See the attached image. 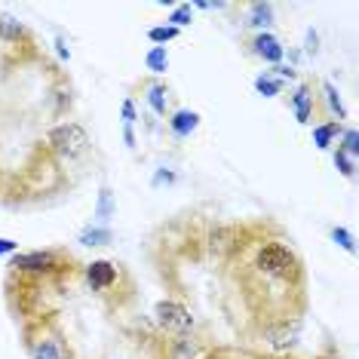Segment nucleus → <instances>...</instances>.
<instances>
[{
  "instance_id": "nucleus-7",
  "label": "nucleus",
  "mask_w": 359,
  "mask_h": 359,
  "mask_svg": "<svg viewBox=\"0 0 359 359\" xmlns=\"http://www.w3.org/2000/svg\"><path fill=\"white\" fill-rule=\"evenodd\" d=\"M40 144H43V148L50 151L59 163H77L83 154H89V148H93V142H89V133L77 123V120L55 123Z\"/></svg>"
},
{
  "instance_id": "nucleus-1",
  "label": "nucleus",
  "mask_w": 359,
  "mask_h": 359,
  "mask_svg": "<svg viewBox=\"0 0 359 359\" xmlns=\"http://www.w3.org/2000/svg\"><path fill=\"white\" fill-rule=\"evenodd\" d=\"M218 280L224 313L243 338H258L280 320L307 316V264L273 218L236 222V243L218 264Z\"/></svg>"
},
{
  "instance_id": "nucleus-3",
  "label": "nucleus",
  "mask_w": 359,
  "mask_h": 359,
  "mask_svg": "<svg viewBox=\"0 0 359 359\" xmlns=\"http://www.w3.org/2000/svg\"><path fill=\"white\" fill-rule=\"evenodd\" d=\"M80 280L86 283V289L93 292L95 301L108 313H123L135 301V276L120 261H108V258L89 261V264H83Z\"/></svg>"
},
{
  "instance_id": "nucleus-5",
  "label": "nucleus",
  "mask_w": 359,
  "mask_h": 359,
  "mask_svg": "<svg viewBox=\"0 0 359 359\" xmlns=\"http://www.w3.org/2000/svg\"><path fill=\"white\" fill-rule=\"evenodd\" d=\"M19 187V194L10 203H28V200H40V197H50V194L62 191L65 184V172H62V163L53 157L43 144H37L31 151L28 163L22 166L19 175H13L10 182H4V187Z\"/></svg>"
},
{
  "instance_id": "nucleus-14",
  "label": "nucleus",
  "mask_w": 359,
  "mask_h": 359,
  "mask_svg": "<svg viewBox=\"0 0 359 359\" xmlns=\"http://www.w3.org/2000/svg\"><path fill=\"white\" fill-rule=\"evenodd\" d=\"M138 89L144 93V102H148V111L154 114V117L166 120L169 114H172V89H169L166 80L144 77L142 83H138Z\"/></svg>"
},
{
  "instance_id": "nucleus-18",
  "label": "nucleus",
  "mask_w": 359,
  "mask_h": 359,
  "mask_svg": "<svg viewBox=\"0 0 359 359\" xmlns=\"http://www.w3.org/2000/svg\"><path fill=\"white\" fill-rule=\"evenodd\" d=\"M166 123H169V133H172L178 142H184V138H191L200 129V114L197 111H187V108H175L166 117Z\"/></svg>"
},
{
  "instance_id": "nucleus-22",
  "label": "nucleus",
  "mask_w": 359,
  "mask_h": 359,
  "mask_svg": "<svg viewBox=\"0 0 359 359\" xmlns=\"http://www.w3.org/2000/svg\"><path fill=\"white\" fill-rule=\"evenodd\" d=\"M283 86L285 83H283L280 77H273L271 71H264V74L255 77V89H258V95H264V99H273V95H280Z\"/></svg>"
},
{
  "instance_id": "nucleus-23",
  "label": "nucleus",
  "mask_w": 359,
  "mask_h": 359,
  "mask_svg": "<svg viewBox=\"0 0 359 359\" xmlns=\"http://www.w3.org/2000/svg\"><path fill=\"white\" fill-rule=\"evenodd\" d=\"M332 160H334V166H338V172L344 175L347 182H353V178H356V169H359V157H350V154L332 148Z\"/></svg>"
},
{
  "instance_id": "nucleus-26",
  "label": "nucleus",
  "mask_w": 359,
  "mask_h": 359,
  "mask_svg": "<svg viewBox=\"0 0 359 359\" xmlns=\"http://www.w3.org/2000/svg\"><path fill=\"white\" fill-rule=\"evenodd\" d=\"M338 138H341V142H338V151L350 154V157H359V135H356L353 126H344Z\"/></svg>"
},
{
  "instance_id": "nucleus-15",
  "label": "nucleus",
  "mask_w": 359,
  "mask_h": 359,
  "mask_svg": "<svg viewBox=\"0 0 359 359\" xmlns=\"http://www.w3.org/2000/svg\"><path fill=\"white\" fill-rule=\"evenodd\" d=\"M203 359H298L292 353H267L258 347H246V344H212Z\"/></svg>"
},
{
  "instance_id": "nucleus-25",
  "label": "nucleus",
  "mask_w": 359,
  "mask_h": 359,
  "mask_svg": "<svg viewBox=\"0 0 359 359\" xmlns=\"http://www.w3.org/2000/svg\"><path fill=\"white\" fill-rule=\"evenodd\" d=\"M114 212H117V203H114V191H111L108 184H104L102 191H99V209H95V218H99V222H108Z\"/></svg>"
},
{
  "instance_id": "nucleus-30",
  "label": "nucleus",
  "mask_w": 359,
  "mask_h": 359,
  "mask_svg": "<svg viewBox=\"0 0 359 359\" xmlns=\"http://www.w3.org/2000/svg\"><path fill=\"white\" fill-rule=\"evenodd\" d=\"M19 252V243L15 240H6V236H0V255H15Z\"/></svg>"
},
{
  "instance_id": "nucleus-11",
  "label": "nucleus",
  "mask_w": 359,
  "mask_h": 359,
  "mask_svg": "<svg viewBox=\"0 0 359 359\" xmlns=\"http://www.w3.org/2000/svg\"><path fill=\"white\" fill-rule=\"evenodd\" d=\"M289 108H292V117H295L301 126L313 123L316 111H323V104H320V86H316V80H304V83L295 86V93L289 95Z\"/></svg>"
},
{
  "instance_id": "nucleus-24",
  "label": "nucleus",
  "mask_w": 359,
  "mask_h": 359,
  "mask_svg": "<svg viewBox=\"0 0 359 359\" xmlns=\"http://www.w3.org/2000/svg\"><path fill=\"white\" fill-rule=\"evenodd\" d=\"M120 117H123V138H126V144L129 148H135V135H133V126H135V102L133 99H126L123 102V108H120Z\"/></svg>"
},
{
  "instance_id": "nucleus-8",
  "label": "nucleus",
  "mask_w": 359,
  "mask_h": 359,
  "mask_svg": "<svg viewBox=\"0 0 359 359\" xmlns=\"http://www.w3.org/2000/svg\"><path fill=\"white\" fill-rule=\"evenodd\" d=\"M0 43L6 46V53H13L19 62H28L37 55V37L25 22H19L10 13H0Z\"/></svg>"
},
{
  "instance_id": "nucleus-31",
  "label": "nucleus",
  "mask_w": 359,
  "mask_h": 359,
  "mask_svg": "<svg viewBox=\"0 0 359 359\" xmlns=\"http://www.w3.org/2000/svg\"><path fill=\"white\" fill-rule=\"evenodd\" d=\"M313 359H344V356H341L334 347H323V350H320V353H316Z\"/></svg>"
},
{
  "instance_id": "nucleus-13",
  "label": "nucleus",
  "mask_w": 359,
  "mask_h": 359,
  "mask_svg": "<svg viewBox=\"0 0 359 359\" xmlns=\"http://www.w3.org/2000/svg\"><path fill=\"white\" fill-rule=\"evenodd\" d=\"M236 243V222H222V224H212L206 233H203V252L215 261V264H222L227 258V252L233 249Z\"/></svg>"
},
{
  "instance_id": "nucleus-9",
  "label": "nucleus",
  "mask_w": 359,
  "mask_h": 359,
  "mask_svg": "<svg viewBox=\"0 0 359 359\" xmlns=\"http://www.w3.org/2000/svg\"><path fill=\"white\" fill-rule=\"evenodd\" d=\"M151 325L160 334H182V332L197 329V323H194V313L187 310L184 301H178V298H163V301H157V307H154V316H151Z\"/></svg>"
},
{
  "instance_id": "nucleus-10",
  "label": "nucleus",
  "mask_w": 359,
  "mask_h": 359,
  "mask_svg": "<svg viewBox=\"0 0 359 359\" xmlns=\"http://www.w3.org/2000/svg\"><path fill=\"white\" fill-rule=\"evenodd\" d=\"M301 332H304V320H280L267 325L264 332H258L255 341L264 344L267 353H292L301 341Z\"/></svg>"
},
{
  "instance_id": "nucleus-29",
  "label": "nucleus",
  "mask_w": 359,
  "mask_h": 359,
  "mask_svg": "<svg viewBox=\"0 0 359 359\" xmlns=\"http://www.w3.org/2000/svg\"><path fill=\"white\" fill-rule=\"evenodd\" d=\"M329 233H332V240L338 243L344 252H350V255L356 252V240H353V233H350V231H344V227H332Z\"/></svg>"
},
{
  "instance_id": "nucleus-27",
  "label": "nucleus",
  "mask_w": 359,
  "mask_h": 359,
  "mask_svg": "<svg viewBox=\"0 0 359 359\" xmlns=\"http://www.w3.org/2000/svg\"><path fill=\"white\" fill-rule=\"evenodd\" d=\"M182 31L178 28H172V25H157V28H148V40L154 46H166L169 40H175Z\"/></svg>"
},
{
  "instance_id": "nucleus-12",
  "label": "nucleus",
  "mask_w": 359,
  "mask_h": 359,
  "mask_svg": "<svg viewBox=\"0 0 359 359\" xmlns=\"http://www.w3.org/2000/svg\"><path fill=\"white\" fill-rule=\"evenodd\" d=\"M243 46H246V53L252 55V59L271 65V68L283 65V59H285V46H283V40L276 37L273 31H258V34H249L246 40H243Z\"/></svg>"
},
{
  "instance_id": "nucleus-20",
  "label": "nucleus",
  "mask_w": 359,
  "mask_h": 359,
  "mask_svg": "<svg viewBox=\"0 0 359 359\" xmlns=\"http://www.w3.org/2000/svg\"><path fill=\"white\" fill-rule=\"evenodd\" d=\"M77 240L83 243V246H108V243L114 240V231H111V227L89 224V227H83V231H80Z\"/></svg>"
},
{
  "instance_id": "nucleus-28",
  "label": "nucleus",
  "mask_w": 359,
  "mask_h": 359,
  "mask_svg": "<svg viewBox=\"0 0 359 359\" xmlns=\"http://www.w3.org/2000/svg\"><path fill=\"white\" fill-rule=\"evenodd\" d=\"M169 25H172V28H178V31H182V28H187V25H191V22H194V10H191V4H182V6H175V10H172V15H169Z\"/></svg>"
},
{
  "instance_id": "nucleus-17",
  "label": "nucleus",
  "mask_w": 359,
  "mask_h": 359,
  "mask_svg": "<svg viewBox=\"0 0 359 359\" xmlns=\"http://www.w3.org/2000/svg\"><path fill=\"white\" fill-rule=\"evenodd\" d=\"M316 86H320V104H323V111L329 114V120H334V123L344 126L347 108H344V102H341V93L329 83V80H316Z\"/></svg>"
},
{
  "instance_id": "nucleus-32",
  "label": "nucleus",
  "mask_w": 359,
  "mask_h": 359,
  "mask_svg": "<svg viewBox=\"0 0 359 359\" xmlns=\"http://www.w3.org/2000/svg\"><path fill=\"white\" fill-rule=\"evenodd\" d=\"M4 182H6V175H4V169H0V194H4Z\"/></svg>"
},
{
  "instance_id": "nucleus-19",
  "label": "nucleus",
  "mask_w": 359,
  "mask_h": 359,
  "mask_svg": "<svg viewBox=\"0 0 359 359\" xmlns=\"http://www.w3.org/2000/svg\"><path fill=\"white\" fill-rule=\"evenodd\" d=\"M341 123H334V120H323V123H313V144L320 151H332L334 144H338V135H341Z\"/></svg>"
},
{
  "instance_id": "nucleus-2",
  "label": "nucleus",
  "mask_w": 359,
  "mask_h": 359,
  "mask_svg": "<svg viewBox=\"0 0 359 359\" xmlns=\"http://www.w3.org/2000/svg\"><path fill=\"white\" fill-rule=\"evenodd\" d=\"M83 264L62 246L15 252L6 261L4 301L19 323L43 313H59L55 301L80 283Z\"/></svg>"
},
{
  "instance_id": "nucleus-16",
  "label": "nucleus",
  "mask_w": 359,
  "mask_h": 359,
  "mask_svg": "<svg viewBox=\"0 0 359 359\" xmlns=\"http://www.w3.org/2000/svg\"><path fill=\"white\" fill-rule=\"evenodd\" d=\"M273 22H276V6L273 4L258 0V4H246V6H243V25L252 28L255 34H258V31H271Z\"/></svg>"
},
{
  "instance_id": "nucleus-4",
  "label": "nucleus",
  "mask_w": 359,
  "mask_h": 359,
  "mask_svg": "<svg viewBox=\"0 0 359 359\" xmlns=\"http://www.w3.org/2000/svg\"><path fill=\"white\" fill-rule=\"evenodd\" d=\"M19 338L28 359H80L59 313H43L19 323Z\"/></svg>"
},
{
  "instance_id": "nucleus-21",
  "label": "nucleus",
  "mask_w": 359,
  "mask_h": 359,
  "mask_svg": "<svg viewBox=\"0 0 359 359\" xmlns=\"http://www.w3.org/2000/svg\"><path fill=\"white\" fill-rule=\"evenodd\" d=\"M144 68L151 71V77L166 74V71H169V53H166V46H154V50L144 55Z\"/></svg>"
},
{
  "instance_id": "nucleus-6",
  "label": "nucleus",
  "mask_w": 359,
  "mask_h": 359,
  "mask_svg": "<svg viewBox=\"0 0 359 359\" xmlns=\"http://www.w3.org/2000/svg\"><path fill=\"white\" fill-rule=\"evenodd\" d=\"M212 344L215 341L200 329H191L182 334H157L148 347V356L151 359H203Z\"/></svg>"
}]
</instances>
